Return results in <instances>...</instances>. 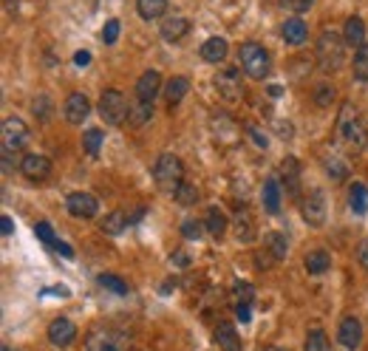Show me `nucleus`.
Wrapping results in <instances>:
<instances>
[{"instance_id": "obj_1", "label": "nucleus", "mask_w": 368, "mask_h": 351, "mask_svg": "<svg viewBox=\"0 0 368 351\" xmlns=\"http://www.w3.org/2000/svg\"><path fill=\"white\" fill-rule=\"evenodd\" d=\"M153 182H156L159 193L176 198L178 187L184 184V164H181V159L173 156V153H162L156 159V164H153Z\"/></svg>"}, {"instance_id": "obj_2", "label": "nucleus", "mask_w": 368, "mask_h": 351, "mask_svg": "<svg viewBox=\"0 0 368 351\" xmlns=\"http://www.w3.org/2000/svg\"><path fill=\"white\" fill-rule=\"evenodd\" d=\"M337 128H340V136L346 139V144H351V148H365V144H368V125H365V120H362L360 111L351 102H346L340 108Z\"/></svg>"}, {"instance_id": "obj_3", "label": "nucleus", "mask_w": 368, "mask_h": 351, "mask_svg": "<svg viewBox=\"0 0 368 351\" xmlns=\"http://www.w3.org/2000/svg\"><path fill=\"white\" fill-rule=\"evenodd\" d=\"M238 60H241V68L247 71L252 79H266L269 77V68H272V60H269V51L261 46V43H241L238 48Z\"/></svg>"}, {"instance_id": "obj_4", "label": "nucleus", "mask_w": 368, "mask_h": 351, "mask_svg": "<svg viewBox=\"0 0 368 351\" xmlns=\"http://www.w3.org/2000/svg\"><path fill=\"white\" fill-rule=\"evenodd\" d=\"M343 46H346V40L337 35V32H323L320 37H318V66L326 71V74H331V71H337L343 66Z\"/></svg>"}, {"instance_id": "obj_5", "label": "nucleus", "mask_w": 368, "mask_h": 351, "mask_svg": "<svg viewBox=\"0 0 368 351\" xmlns=\"http://www.w3.org/2000/svg\"><path fill=\"white\" fill-rule=\"evenodd\" d=\"M100 116L105 125H125V120L131 116V102L125 99V94L116 91V88H108L100 97Z\"/></svg>"}, {"instance_id": "obj_6", "label": "nucleus", "mask_w": 368, "mask_h": 351, "mask_svg": "<svg viewBox=\"0 0 368 351\" xmlns=\"http://www.w3.org/2000/svg\"><path fill=\"white\" fill-rule=\"evenodd\" d=\"M85 351H128V337L116 329H94L85 340Z\"/></svg>"}, {"instance_id": "obj_7", "label": "nucleus", "mask_w": 368, "mask_h": 351, "mask_svg": "<svg viewBox=\"0 0 368 351\" xmlns=\"http://www.w3.org/2000/svg\"><path fill=\"white\" fill-rule=\"evenodd\" d=\"M286 236H281V232H269V236H264V249L255 252V260L261 269H269L272 263H278L286 258Z\"/></svg>"}, {"instance_id": "obj_8", "label": "nucleus", "mask_w": 368, "mask_h": 351, "mask_svg": "<svg viewBox=\"0 0 368 351\" xmlns=\"http://www.w3.org/2000/svg\"><path fill=\"white\" fill-rule=\"evenodd\" d=\"M0 142H3V148L0 151H12V153H23V148L28 144V128L23 120L17 116H9L3 122V131H0Z\"/></svg>"}, {"instance_id": "obj_9", "label": "nucleus", "mask_w": 368, "mask_h": 351, "mask_svg": "<svg viewBox=\"0 0 368 351\" xmlns=\"http://www.w3.org/2000/svg\"><path fill=\"white\" fill-rule=\"evenodd\" d=\"M300 216L309 227H323L326 224V196L323 190H309L300 201Z\"/></svg>"}, {"instance_id": "obj_10", "label": "nucleus", "mask_w": 368, "mask_h": 351, "mask_svg": "<svg viewBox=\"0 0 368 351\" xmlns=\"http://www.w3.org/2000/svg\"><path fill=\"white\" fill-rule=\"evenodd\" d=\"M66 207H68V213L74 216V218H94L97 213H100V201L91 196V193H82V190H77V193H68V198H66Z\"/></svg>"}, {"instance_id": "obj_11", "label": "nucleus", "mask_w": 368, "mask_h": 351, "mask_svg": "<svg viewBox=\"0 0 368 351\" xmlns=\"http://www.w3.org/2000/svg\"><path fill=\"white\" fill-rule=\"evenodd\" d=\"M337 340L346 351H357L360 343H362V323L354 317V314H346L340 320V329H337Z\"/></svg>"}, {"instance_id": "obj_12", "label": "nucleus", "mask_w": 368, "mask_h": 351, "mask_svg": "<svg viewBox=\"0 0 368 351\" xmlns=\"http://www.w3.org/2000/svg\"><path fill=\"white\" fill-rule=\"evenodd\" d=\"M20 170L28 182H46L48 173H51V159L43 153H28V156H23Z\"/></svg>"}, {"instance_id": "obj_13", "label": "nucleus", "mask_w": 368, "mask_h": 351, "mask_svg": "<svg viewBox=\"0 0 368 351\" xmlns=\"http://www.w3.org/2000/svg\"><path fill=\"white\" fill-rule=\"evenodd\" d=\"M48 340L54 345H59V348H66V345H71L77 340V326L71 323L68 317H57V320H51V326H48Z\"/></svg>"}, {"instance_id": "obj_14", "label": "nucleus", "mask_w": 368, "mask_h": 351, "mask_svg": "<svg viewBox=\"0 0 368 351\" xmlns=\"http://www.w3.org/2000/svg\"><path fill=\"white\" fill-rule=\"evenodd\" d=\"M63 113H66V120H68L71 125H82V122L88 120V113H91V102H88V97L80 94V91H74V94L66 99Z\"/></svg>"}, {"instance_id": "obj_15", "label": "nucleus", "mask_w": 368, "mask_h": 351, "mask_svg": "<svg viewBox=\"0 0 368 351\" xmlns=\"http://www.w3.org/2000/svg\"><path fill=\"white\" fill-rule=\"evenodd\" d=\"M162 91V74L159 71H145L136 82V99L142 102H153Z\"/></svg>"}, {"instance_id": "obj_16", "label": "nucleus", "mask_w": 368, "mask_h": 351, "mask_svg": "<svg viewBox=\"0 0 368 351\" xmlns=\"http://www.w3.org/2000/svg\"><path fill=\"white\" fill-rule=\"evenodd\" d=\"M281 179H284V184H286V193H289L292 198H297V196H300V162H297L295 156H286V159L281 162Z\"/></svg>"}, {"instance_id": "obj_17", "label": "nucleus", "mask_w": 368, "mask_h": 351, "mask_svg": "<svg viewBox=\"0 0 368 351\" xmlns=\"http://www.w3.org/2000/svg\"><path fill=\"white\" fill-rule=\"evenodd\" d=\"M281 196H284L281 179H278V176H269V179L264 182V210L269 216H278L281 213Z\"/></svg>"}, {"instance_id": "obj_18", "label": "nucleus", "mask_w": 368, "mask_h": 351, "mask_svg": "<svg viewBox=\"0 0 368 351\" xmlns=\"http://www.w3.org/2000/svg\"><path fill=\"white\" fill-rule=\"evenodd\" d=\"M162 37L167 40V43H176V40H181L184 35L190 32V20L187 17H181V15H170V17H165L162 20Z\"/></svg>"}, {"instance_id": "obj_19", "label": "nucleus", "mask_w": 368, "mask_h": 351, "mask_svg": "<svg viewBox=\"0 0 368 351\" xmlns=\"http://www.w3.org/2000/svg\"><path fill=\"white\" fill-rule=\"evenodd\" d=\"M281 35H284V40L289 46H303L306 40H309V26H306L300 17H289L284 23V28H281Z\"/></svg>"}, {"instance_id": "obj_20", "label": "nucleus", "mask_w": 368, "mask_h": 351, "mask_svg": "<svg viewBox=\"0 0 368 351\" xmlns=\"http://www.w3.org/2000/svg\"><path fill=\"white\" fill-rule=\"evenodd\" d=\"M227 40L224 37H210L204 40L201 46V60L204 63H224V57H227Z\"/></svg>"}, {"instance_id": "obj_21", "label": "nucleus", "mask_w": 368, "mask_h": 351, "mask_svg": "<svg viewBox=\"0 0 368 351\" xmlns=\"http://www.w3.org/2000/svg\"><path fill=\"white\" fill-rule=\"evenodd\" d=\"M343 40H346V46H365V23H362V17H349L346 20V26H343Z\"/></svg>"}, {"instance_id": "obj_22", "label": "nucleus", "mask_w": 368, "mask_h": 351, "mask_svg": "<svg viewBox=\"0 0 368 351\" xmlns=\"http://www.w3.org/2000/svg\"><path fill=\"white\" fill-rule=\"evenodd\" d=\"M187 91H190V79H187V77H173V79H167V85H165V99H167L170 108H173V105H178L184 97H187Z\"/></svg>"}, {"instance_id": "obj_23", "label": "nucleus", "mask_w": 368, "mask_h": 351, "mask_svg": "<svg viewBox=\"0 0 368 351\" xmlns=\"http://www.w3.org/2000/svg\"><path fill=\"white\" fill-rule=\"evenodd\" d=\"M216 343L221 351H241V337L232 329V323H219L216 326Z\"/></svg>"}, {"instance_id": "obj_24", "label": "nucleus", "mask_w": 368, "mask_h": 351, "mask_svg": "<svg viewBox=\"0 0 368 351\" xmlns=\"http://www.w3.org/2000/svg\"><path fill=\"white\" fill-rule=\"evenodd\" d=\"M303 263H306V272L309 275H323V272L331 269V255L326 249H312Z\"/></svg>"}, {"instance_id": "obj_25", "label": "nucleus", "mask_w": 368, "mask_h": 351, "mask_svg": "<svg viewBox=\"0 0 368 351\" xmlns=\"http://www.w3.org/2000/svg\"><path fill=\"white\" fill-rule=\"evenodd\" d=\"M207 232H210V238H221L224 232H227V216H224V210L221 207H210L207 210Z\"/></svg>"}, {"instance_id": "obj_26", "label": "nucleus", "mask_w": 368, "mask_h": 351, "mask_svg": "<svg viewBox=\"0 0 368 351\" xmlns=\"http://www.w3.org/2000/svg\"><path fill=\"white\" fill-rule=\"evenodd\" d=\"M82 148H85V153H88L91 159H97V156L102 153V148H105V133H102L100 128H88V131L82 133Z\"/></svg>"}, {"instance_id": "obj_27", "label": "nucleus", "mask_w": 368, "mask_h": 351, "mask_svg": "<svg viewBox=\"0 0 368 351\" xmlns=\"http://www.w3.org/2000/svg\"><path fill=\"white\" fill-rule=\"evenodd\" d=\"M349 207H351V213L354 216H365L368 213V187L365 184H351V190H349Z\"/></svg>"}, {"instance_id": "obj_28", "label": "nucleus", "mask_w": 368, "mask_h": 351, "mask_svg": "<svg viewBox=\"0 0 368 351\" xmlns=\"http://www.w3.org/2000/svg\"><path fill=\"white\" fill-rule=\"evenodd\" d=\"M136 12L142 20H156L167 12V0H136Z\"/></svg>"}, {"instance_id": "obj_29", "label": "nucleus", "mask_w": 368, "mask_h": 351, "mask_svg": "<svg viewBox=\"0 0 368 351\" xmlns=\"http://www.w3.org/2000/svg\"><path fill=\"white\" fill-rule=\"evenodd\" d=\"M150 120H153V102H142V99L131 102V116H128V122H131L134 128H142V125H147Z\"/></svg>"}, {"instance_id": "obj_30", "label": "nucleus", "mask_w": 368, "mask_h": 351, "mask_svg": "<svg viewBox=\"0 0 368 351\" xmlns=\"http://www.w3.org/2000/svg\"><path fill=\"white\" fill-rule=\"evenodd\" d=\"M128 224H131V218H128L125 213H119V210H116V213H108V216H105V221L100 224V229L105 232V236H119V232L125 229Z\"/></svg>"}, {"instance_id": "obj_31", "label": "nucleus", "mask_w": 368, "mask_h": 351, "mask_svg": "<svg viewBox=\"0 0 368 351\" xmlns=\"http://www.w3.org/2000/svg\"><path fill=\"white\" fill-rule=\"evenodd\" d=\"M351 71H354V79L357 82H368V43L354 51V66H351Z\"/></svg>"}, {"instance_id": "obj_32", "label": "nucleus", "mask_w": 368, "mask_h": 351, "mask_svg": "<svg viewBox=\"0 0 368 351\" xmlns=\"http://www.w3.org/2000/svg\"><path fill=\"white\" fill-rule=\"evenodd\" d=\"M219 88H221V94L224 97H238L241 94V77H238V71H227V74H221L219 77Z\"/></svg>"}, {"instance_id": "obj_33", "label": "nucleus", "mask_w": 368, "mask_h": 351, "mask_svg": "<svg viewBox=\"0 0 368 351\" xmlns=\"http://www.w3.org/2000/svg\"><path fill=\"white\" fill-rule=\"evenodd\" d=\"M326 176H329L331 182H343L346 176H349V164H346V159H340V156L326 159Z\"/></svg>"}, {"instance_id": "obj_34", "label": "nucleus", "mask_w": 368, "mask_h": 351, "mask_svg": "<svg viewBox=\"0 0 368 351\" xmlns=\"http://www.w3.org/2000/svg\"><path fill=\"white\" fill-rule=\"evenodd\" d=\"M303 348H306V351H331L329 337H326V332H323V329H312L309 334H306Z\"/></svg>"}, {"instance_id": "obj_35", "label": "nucleus", "mask_w": 368, "mask_h": 351, "mask_svg": "<svg viewBox=\"0 0 368 351\" xmlns=\"http://www.w3.org/2000/svg\"><path fill=\"white\" fill-rule=\"evenodd\" d=\"M176 201L181 204V207H193V204L199 201V187L184 182V184L178 187V193H176Z\"/></svg>"}, {"instance_id": "obj_36", "label": "nucleus", "mask_w": 368, "mask_h": 351, "mask_svg": "<svg viewBox=\"0 0 368 351\" xmlns=\"http://www.w3.org/2000/svg\"><path fill=\"white\" fill-rule=\"evenodd\" d=\"M97 281H100L102 289H111V292H116V295H128V283L119 275H100Z\"/></svg>"}, {"instance_id": "obj_37", "label": "nucleus", "mask_w": 368, "mask_h": 351, "mask_svg": "<svg viewBox=\"0 0 368 351\" xmlns=\"http://www.w3.org/2000/svg\"><path fill=\"white\" fill-rule=\"evenodd\" d=\"M235 236H238V241H252V236H255V229H252V221H250V216H238L235 218Z\"/></svg>"}, {"instance_id": "obj_38", "label": "nucleus", "mask_w": 368, "mask_h": 351, "mask_svg": "<svg viewBox=\"0 0 368 351\" xmlns=\"http://www.w3.org/2000/svg\"><path fill=\"white\" fill-rule=\"evenodd\" d=\"M232 292H235V303H252L255 301V289L247 281H235Z\"/></svg>"}, {"instance_id": "obj_39", "label": "nucleus", "mask_w": 368, "mask_h": 351, "mask_svg": "<svg viewBox=\"0 0 368 351\" xmlns=\"http://www.w3.org/2000/svg\"><path fill=\"white\" fill-rule=\"evenodd\" d=\"M204 229H207V224L190 218V221H184V224H181V236H184V238H190V241H199V238L204 236Z\"/></svg>"}, {"instance_id": "obj_40", "label": "nucleus", "mask_w": 368, "mask_h": 351, "mask_svg": "<svg viewBox=\"0 0 368 351\" xmlns=\"http://www.w3.org/2000/svg\"><path fill=\"white\" fill-rule=\"evenodd\" d=\"M119 28H122L119 20H108V23H105V28H102V43H105V46H113V43L119 40Z\"/></svg>"}, {"instance_id": "obj_41", "label": "nucleus", "mask_w": 368, "mask_h": 351, "mask_svg": "<svg viewBox=\"0 0 368 351\" xmlns=\"http://www.w3.org/2000/svg\"><path fill=\"white\" fill-rule=\"evenodd\" d=\"M35 232H37V238H40L43 244H48V247H54V244H57V236H54V229H51V224H48V221H40V224L35 227Z\"/></svg>"}, {"instance_id": "obj_42", "label": "nucleus", "mask_w": 368, "mask_h": 351, "mask_svg": "<svg viewBox=\"0 0 368 351\" xmlns=\"http://www.w3.org/2000/svg\"><path fill=\"white\" fill-rule=\"evenodd\" d=\"M281 6H284L286 12L303 15V12H309V9H312V0H281Z\"/></svg>"}, {"instance_id": "obj_43", "label": "nucleus", "mask_w": 368, "mask_h": 351, "mask_svg": "<svg viewBox=\"0 0 368 351\" xmlns=\"http://www.w3.org/2000/svg\"><path fill=\"white\" fill-rule=\"evenodd\" d=\"M32 111H35L37 120H48V116H51V102H48V97H37L35 105H32Z\"/></svg>"}, {"instance_id": "obj_44", "label": "nucleus", "mask_w": 368, "mask_h": 351, "mask_svg": "<svg viewBox=\"0 0 368 351\" xmlns=\"http://www.w3.org/2000/svg\"><path fill=\"white\" fill-rule=\"evenodd\" d=\"M331 99H334V88H331V85H320L318 94H315V102H318L320 108H326Z\"/></svg>"}, {"instance_id": "obj_45", "label": "nucleus", "mask_w": 368, "mask_h": 351, "mask_svg": "<svg viewBox=\"0 0 368 351\" xmlns=\"http://www.w3.org/2000/svg\"><path fill=\"white\" fill-rule=\"evenodd\" d=\"M250 306L252 303H235V314H238L241 323H250V320H252V309Z\"/></svg>"}, {"instance_id": "obj_46", "label": "nucleus", "mask_w": 368, "mask_h": 351, "mask_svg": "<svg viewBox=\"0 0 368 351\" xmlns=\"http://www.w3.org/2000/svg\"><path fill=\"white\" fill-rule=\"evenodd\" d=\"M357 260H360V267L368 272V238H365V241L357 247Z\"/></svg>"}, {"instance_id": "obj_47", "label": "nucleus", "mask_w": 368, "mask_h": 351, "mask_svg": "<svg viewBox=\"0 0 368 351\" xmlns=\"http://www.w3.org/2000/svg\"><path fill=\"white\" fill-rule=\"evenodd\" d=\"M0 232H3V236H12V232H15V224H12V218H9V216L0 218Z\"/></svg>"}, {"instance_id": "obj_48", "label": "nucleus", "mask_w": 368, "mask_h": 351, "mask_svg": "<svg viewBox=\"0 0 368 351\" xmlns=\"http://www.w3.org/2000/svg\"><path fill=\"white\" fill-rule=\"evenodd\" d=\"M74 63H77L80 68H85V66L91 63V54H88V51H77V54H74Z\"/></svg>"}, {"instance_id": "obj_49", "label": "nucleus", "mask_w": 368, "mask_h": 351, "mask_svg": "<svg viewBox=\"0 0 368 351\" xmlns=\"http://www.w3.org/2000/svg\"><path fill=\"white\" fill-rule=\"evenodd\" d=\"M54 249H57L59 255H66V258H71V255H74V249H71L66 241H57V244H54Z\"/></svg>"}, {"instance_id": "obj_50", "label": "nucleus", "mask_w": 368, "mask_h": 351, "mask_svg": "<svg viewBox=\"0 0 368 351\" xmlns=\"http://www.w3.org/2000/svg\"><path fill=\"white\" fill-rule=\"evenodd\" d=\"M173 258H176V263H178V267H187V263H190V258H187V252H176Z\"/></svg>"}, {"instance_id": "obj_51", "label": "nucleus", "mask_w": 368, "mask_h": 351, "mask_svg": "<svg viewBox=\"0 0 368 351\" xmlns=\"http://www.w3.org/2000/svg\"><path fill=\"white\" fill-rule=\"evenodd\" d=\"M250 133H252V136H255V142H258V144H261V148H266V136H264V133H261V131H255V128H250Z\"/></svg>"}, {"instance_id": "obj_52", "label": "nucleus", "mask_w": 368, "mask_h": 351, "mask_svg": "<svg viewBox=\"0 0 368 351\" xmlns=\"http://www.w3.org/2000/svg\"><path fill=\"white\" fill-rule=\"evenodd\" d=\"M17 3H20V0H3V9L15 15V12H17Z\"/></svg>"}, {"instance_id": "obj_53", "label": "nucleus", "mask_w": 368, "mask_h": 351, "mask_svg": "<svg viewBox=\"0 0 368 351\" xmlns=\"http://www.w3.org/2000/svg\"><path fill=\"white\" fill-rule=\"evenodd\" d=\"M266 351H289V348H281V345H269Z\"/></svg>"}, {"instance_id": "obj_54", "label": "nucleus", "mask_w": 368, "mask_h": 351, "mask_svg": "<svg viewBox=\"0 0 368 351\" xmlns=\"http://www.w3.org/2000/svg\"><path fill=\"white\" fill-rule=\"evenodd\" d=\"M0 351H17V348H12V345H3V348H0Z\"/></svg>"}]
</instances>
